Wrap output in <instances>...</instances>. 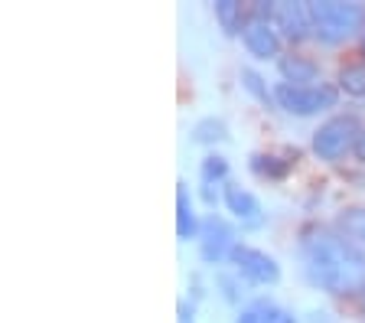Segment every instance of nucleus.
<instances>
[{
  "instance_id": "f257e3e1",
  "label": "nucleus",
  "mask_w": 365,
  "mask_h": 323,
  "mask_svg": "<svg viewBox=\"0 0 365 323\" xmlns=\"http://www.w3.org/2000/svg\"><path fill=\"white\" fill-rule=\"evenodd\" d=\"M300 262L310 284L327 294H365V252L346 235L313 229L300 239Z\"/></svg>"
},
{
  "instance_id": "f03ea898",
  "label": "nucleus",
  "mask_w": 365,
  "mask_h": 323,
  "mask_svg": "<svg viewBox=\"0 0 365 323\" xmlns=\"http://www.w3.org/2000/svg\"><path fill=\"white\" fill-rule=\"evenodd\" d=\"M310 16H313V36L319 43L336 46L342 39L356 36L365 26V4H359V0H313Z\"/></svg>"
},
{
  "instance_id": "7ed1b4c3",
  "label": "nucleus",
  "mask_w": 365,
  "mask_h": 323,
  "mask_svg": "<svg viewBox=\"0 0 365 323\" xmlns=\"http://www.w3.org/2000/svg\"><path fill=\"white\" fill-rule=\"evenodd\" d=\"M362 131L365 128L356 115H333L329 121H323L317 131H313V154L329 163L342 160L349 150H356Z\"/></svg>"
},
{
  "instance_id": "20e7f679",
  "label": "nucleus",
  "mask_w": 365,
  "mask_h": 323,
  "mask_svg": "<svg viewBox=\"0 0 365 323\" xmlns=\"http://www.w3.org/2000/svg\"><path fill=\"white\" fill-rule=\"evenodd\" d=\"M274 101L287 111V115H297V118H310V115H319V111H329L336 108L339 101V88L336 85H287L281 82L274 88Z\"/></svg>"
},
{
  "instance_id": "39448f33",
  "label": "nucleus",
  "mask_w": 365,
  "mask_h": 323,
  "mask_svg": "<svg viewBox=\"0 0 365 323\" xmlns=\"http://www.w3.org/2000/svg\"><path fill=\"white\" fill-rule=\"evenodd\" d=\"M228 262H232L235 275L251 281V284H277V281H281V265L274 262L267 252H261V248L235 245V252H232Z\"/></svg>"
},
{
  "instance_id": "423d86ee",
  "label": "nucleus",
  "mask_w": 365,
  "mask_h": 323,
  "mask_svg": "<svg viewBox=\"0 0 365 323\" xmlns=\"http://www.w3.org/2000/svg\"><path fill=\"white\" fill-rule=\"evenodd\" d=\"M235 245H238L235 232H232V225H228L222 215L202 219V229H199V255H202V262L222 265L225 258H232Z\"/></svg>"
},
{
  "instance_id": "0eeeda50",
  "label": "nucleus",
  "mask_w": 365,
  "mask_h": 323,
  "mask_svg": "<svg viewBox=\"0 0 365 323\" xmlns=\"http://www.w3.org/2000/svg\"><path fill=\"white\" fill-rule=\"evenodd\" d=\"M274 30L281 33L290 43H300L313 33V16H310V4H297V0H281L274 4V16H271Z\"/></svg>"
},
{
  "instance_id": "6e6552de",
  "label": "nucleus",
  "mask_w": 365,
  "mask_h": 323,
  "mask_svg": "<svg viewBox=\"0 0 365 323\" xmlns=\"http://www.w3.org/2000/svg\"><path fill=\"white\" fill-rule=\"evenodd\" d=\"M245 39V49H248L255 59H274L281 56V33L274 30V24L267 20H251L242 33Z\"/></svg>"
},
{
  "instance_id": "1a4fd4ad",
  "label": "nucleus",
  "mask_w": 365,
  "mask_h": 323,
  "mask_svg": "<svg viewBox=\"0 0 365 323\" xmlns=\"http://www.w3.org/2000/svg\"><path fill=\"white\" fill-rule=\"evenodd\" d=\"M222 200H225L228 212L235 215L242 225L255 229V225L264 222V212H261V202L255 200V193H248L245 186L238 183H225V193H222Z\"/></svg>"
},
{
  "instance_id": "9d476101",
  "label": "nucleus",
  "mask_w": 365,
  "mask_h": 323,
  "mask_svg": "<svg viewBox=\"0 0 365 323\" xmlns=\"http://www.w3.org/2000/svg\"><path fill=\"white\" fill-rule=\"evenodd\" d=\"M277 69H281L284 82L287 85H319V66L307 56H281L277 59Z\"/></svg>"
},
{
  "instance_id": "9b49d317",
  "label": "nucleus",
  "mask_w": 365,
  "mask_h": 323,
  "mask_svg": "<svg viewBox=\"0 0 365 323\" xmlns=\"http://www.w3.org/2000/svg\"><path fill=\"white\" fill-rule=\"evenodd\" d=\"M199 229H202V222H199L196 212H192L186 183H180L176 186V235H180L182 242H190V239H199Z\"/></svg>"
},
{
  "instance_id": "f8f14e48",
  "label": "nucleus",
  "mask_w": 365,
  "mask_h": 323,
  "mask_svg": "<svg viewBox=\"0 0 365 323\" xmlns=\"http://www.w3.org/2000/svg\"><path fill=\"white\" fill-rule=\"evenodd\" d=\"M215 20H219L222 33L225 36H238V33H245V7L238 4V0H219L215 4Z\"/></svg>"
},
{
  "instance_id": "ddd939ff",
  "label": "nucleus",
  "mask_w": 365,
  "mask_h": 323,
  "mask_svg": "<svg viewBox=\"0 0 365 323\" xmlns=\"http://www.w3.org/2000/svg\"><path fill=\"white\" fill-rule=\"evenodd\" d=\"M192 140H196V144H222V140H228L225 121H222V118H202V121H196Z\"/></svg>"
},
{
  "instance_id": "4468645a",
  "label": "nucleus",
  "mask_w": 365,
  "mask_h": 323,
  "mask_svg": "<svg viewBox=\"0 0 365 323\" xmlns=\"http://www.w3.org/2000/svg\"><path fill=\"white\" fill-rule=\"evenodd\" d=\"M251 170L267 180H284L290 173V160H281V157H271V154H255L251 157Z\"/></svg>"
},
{
  "instance_id": "2eb2a0df",
  "label": "nucleus",
  "mask_w": 365,
  "mask_h": 323,
  "mask_svg": "<svg viewBox=\"0 0 365 323\" xmlns=\"http://www.w3.org/2000/svg\"><path fill=\"white\" fill-rule=\"evenodd\" d=\"M339 88H342L346 95L365 98V62H352V66H342V69H339Z\"/></svg>"
},
{
  "instance_id": "dca6fc26",
  "label": "nucleus",
  "mask_w": 365,
  "mask_h": 323,
  "mask_svg": "<svg viewBox=\"0 0 365 323\" xmlns=\"http://www.w3.org/2000/svg\"><path fill=\"white\" fill-rule=\"evenodd\" d=\"M336 225L342 229V235H349V239H356V242H365V206H356V209L339 212Z\"/></svg>"
},
{
  "instance_id": "f3484780",
  "label": "nucleus",
  "mask_w": 365,
  "mask_h": 323,
  "mask_svg": "<svg viewBox=\"0 0 365 323\" xmlns=\"http://www.w3.org/2000/svg\"><path fill=\"white\" fill-rule=\"evenodd\" d=\"M199 177H202V186H215L225 183L228 177V160L222 154H209L202 157V167H199Z\"/></svg>"
},
{
  "instance_id": "a211bd4d",
  "label": "nucleus",
  "mask_w": 365,
  "mask_h": 323,
  "mask_svg": "<svg viewBox=\"0 0 365 323\" xmlns=\"http://www.w3.org/2000/svg\"><path fill=\"white\" fill-rule=\"evenodd\" d=\"M242 85L261 101V105H271V101H274V92H267V82L255 69H242Z\"/></svg>"
},
{
  "instance_id": "6ab92c4d",
  "label": "nucleus",
  "mask_w": 365,
  "mask_h": 323,
  "mask_svg": "<svg viewBox=\"0 0 365 323\" xmlns=\"http://www.w3.org/2000/svg\"><path fill=\"white\" fill-rule=\"evenodd\" d=\"M267 310H271V300H251L248 307H245L242 314H238V320H235V323H264Z\"/></svg>"
},
{
  "instance_id": "aec40b11",
  "label": "nucleus",
  "mask_w": 365,
  "mask_h": 323,
  "mask_svg": "<svg viewBox=\"0 0 365 323\" xmlns=\"http://www.w3.org/2000/svg\"><path fill=\"white\" fill-rule=\"evenodd\" d=\"M219 287H222V294H225V300H232V304L242 297V294H238L235 277H232V275H219Z\"/></svg>"
},
{
  "instance_id": "412c9836",
  "label": "nucleus",
  "mask_w": 365,
  "mask_h": 323,
  "mask_svg": "<svg viewBox=\"0 0 365 323\" xmlns=\"http://www.w3.org/2000/svg\"><path fill=\"white\" fill-rule=\"evenodd\" d=\"M264 323H297V320L287 314V310H281V307H274V304H271V310H267Z\"/></svg>"
},
{
  "instance_id": "4be33fe9",
  "label": "nucleus",
  "mask_w": 365,
  "mask_h": 323,
  "mask_svg": "<svg viewBox=\"0 0 365 323\" xmlns=\"http://www.w3.org/2000/svg\"><path fill=\"white\" fill-rule=\"evenodd\" d=\"M180 323H196L192 320V304H186V300H180Z\"/></svg>"
},
{
  "instance_id": "5701e85b",
  "label": "nucleus",
  "mask_w": 365,
  "mask_h": 323,
  "mask_svg": "<svg viewBox=\"0 0 365 323\" xmlns=\"http://www.w3.org/2000/svg\"><path fill=\"white\" fill-rule=\"evenodd\" d=\"M307 323H336V320H333L329 314H323V310H313L310 320H307Z\"/></svg>"
},
{
  "instance_id": "b1692460",
  "label": "nucleus",
  "mask_w": 365,
  "mask_h": 323,
  "mask_svg": "<svg viewBox=\"0 0 365 323\" xmlns=\"http://www.w3.org/2000/svg\"><path fill=\"white\" fill-rule=\"evenodd\" d=\"M356 157L365 163V131H362V138H359V144H356Z\"/></svg>"
},
{
  "instance_id": "393cba45",
  "label": "nucleus",
  "mask_w": 365,
  "mask_h": 323,
  "mask_svg": "<svg viewBox=\"0 0 365 323\" xmlns=\"http://www.w3.org/2000/svg\"><path fill=\"white\" fill-rule=\"evenodd\" d=\"M362 53H365V33H362Z\"/></svg>"
},
{
  "instance_id": "a878e982",
  "label": "nucleus",
  "mask_w": 365,
  "mask_h": 323,
  "mask_svg": "<svg viewBox=\"0 0 365 323\" xmlns=\"http://www.w3.org/2000/svg\"><path fill=\"white\" fill-rule=\"evenodd\" d=\"M362 304H365V294H362Z\"/></svg>"
}]
</instances>
